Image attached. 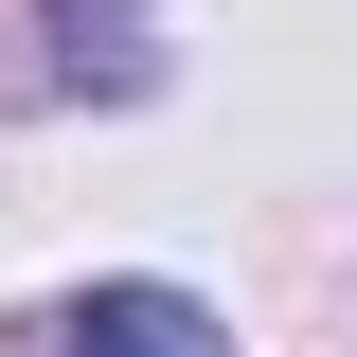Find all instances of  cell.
Returning a JSON list of instances; mask_svg holds the SVG:
<instances>
[{"mask_svg": "<svg viewBox=\"0 0 357 357\" xmlns=\"http://www.w3.org/2000/svg\"><path fill=\"white\" fill-rule=\"evenodd\" d=\"M54 340H72V357H232L215 321L178 304V286H89V304L54 321Z\"/></svg>", "mask_w": 357, "mask_h": 357, "instance_id": "1", "label": "cell"}, {"mask_svg": "<svg viewBox=\"0 0 357 357\" xmlns=\"http://www.w3.org/2000/svg\"><path fill=\"white\" fill-rule=\"evenodd\" d=\"M126 18H143V0H54V36H72V89H89V72H107V89H143Z\"/></svg>", "mask_w": 357, "mask_h": 357, "instance_id": "2", "label": "cell"}]
</instances>
